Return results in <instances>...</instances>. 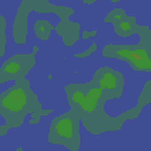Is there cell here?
Segmentation results:
<instances>
[{"instance_id":"277c9868","label":"cell","mask_w":151,"mask_h":151,"mask_svg":"<svg viewBox=\"0 0 151 151\" xmlns=\"http://www.w3.org/2000/svg\"><path fill=\"white\" fill-rule=\"evenodd\" d=\"M100 85L104 88H113L116 85V79L112 74H105L100 80Z\"/></svg>"},{"instance_id":"8992f818","label":"cell","mask_w":151,"mask_h":151,"mask_svg":"<svg viewBox=\"0 0 151 151\" xmlns=\"http://www.w3.org/2000/svg\"><path fill=\"white\" fill-rule=\"evenodd\" d=\"M19 68V66L17 65V64H11V66L7 68V71H11V72H14V71H17Z\"/></svg>"},{"instance_id":"5b68a950","label":"cell","mask_w":151,"mask_h":151,"mask_svg":"<svg viewBox=\"0 0 151 151\" xmlns=\"http://www.w3.org/2000/svg\"><path fill=\"white\" fill-rule=\"evenodd\" d=\"M74 100H76L77 103H81V101L84 100V96H83L80 92H77V93L74 94Z\"/></svg>"},{"instance_id":"7a4b0ae2","label":"cell","mask_w":151,"mask_h":151,"mask_svg":"<svg viewBox=\"0 0 151 151\" xmlns=\"http://www.w3.org/2000/svg\"><path fill=\"white\" fill-rule=\"evenodd\" d=\"M100 93H101V88H93V90H91L90 93L84 98V100L81 101V105H83V107H84L87 112H91V111L94 109V106H96V104H97V100H98Z\"/></svg>"},{"instance_id":"6da1fadb","label":"cell","mask_w":151,"mask_h":151,"mask_svg":"<svg viewBox=\"0 0 151 151\" xmlns=\"http://www.w3.org/2000/svg\"><path fill=\"white\" fill-rule=\"evenodd\" d=\"M4 106L11 111H20L26 104V96L22 90H15L4 99Z\"/></svg>"},{"instance_id":"3957f363","label":"cell","mask_w":151,"mask_h":151,"mask_svg":"<svg viewBox=\"0 0 151 151\" xmlns=\"http://www.w3.org/2000/svg\"><path fill=\"white\" fill-rule=\"evenodd\" d=\"M57 131L59 134L64 137H71L72 134V124L68 119H64L57 125Z\"/></svg>"}]
</instances>
